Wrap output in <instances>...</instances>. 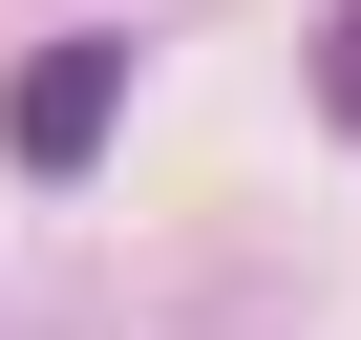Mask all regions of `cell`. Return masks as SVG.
<instances>
[{
  "mask_svg": "<svg viewBox=\"0 0 361 340\" xmlns=\"http://www.w3.org/2000/svg\"><path fill=\"white\" fill-rule=\"evenodd\" d=\"M106 107H128V43H43L22 85H0V128H22V170H85V149H106Z\"/></svg>",
  "mask_w": 361,
  "mask_h": 340,
  "instance_id": "6da1fadb",
  "label": "cell"
},
{
  "mask_svg": "<svg viewBox=\"0 0 361 340\" xmlns=\"http://www.w3.org/2000/svg\"><path fill=\"white\" fill-rule=\"evenodd\" d=\"M319 107L361 128V0H340V22H319Z\"/></svg>",
  "mask_w": 361,
  "mask_h": 340,
  "instance_id": "7a4b0ae2",
  "label": "cell"
}]
</instances>
